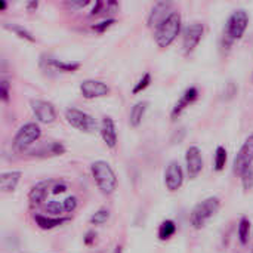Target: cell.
<instances>
[{
  "mask_svg": "<svg viewBox=\"0 0 253 253\" xmlns=\"http://www.w3.org/2000/svg\"><path fill=\"white\" fill-rule=\"evenodd\" d=\"M90 172H92L96 187L101 190L102 194L110 196L117 190V185H119L117 176L107 162H104V160L93 162L90 166Z\"/></svg>",
  "mask_w": 253,
  "mask_h": 253,
  "instance_id": "6da1fadb",
  "label": "cell"
},
{
  "mask_svg": "<svg viewBox=\"0 0 253 253\" xmlns=\"http://www.w3.org/2000/svg\"><path fill=\"white\" fill-rule=\"evenodd\" d=\"M181 31V15L178 12H172L157 28H156V34H154V39H156V43L159 47L165 49V47H169L175 39L178 37Z\"/></svg>",
  "mask_w": 253,
  "mask_h": 253,
  "instance_id": "7a4b0ae2",
  "label": "cell"
},
{
  "mask_svg": "<svg viewBox=\"0 0 253 253\" xmlns=\"http://www.w3.org/2000/svg\"><path fill=\"white\" fill-rule=\"evenodd\" d=\"M221 208V200L218 197H208L200 202L190 215V224L194 230H202L209 219H212Z\"/></svg>",
  "mask_w": 253,
  "mask_h": 253,
  "instance_id": "3957f363",
  "label": "cell"
},
{
  "mask_svg": "<svg viewBox=\"0 0 253 253\" xmlns=\"http://www.w3.org/2000/svg\"><path fill=\"white\" fill-rule=\"evenodd\" d=\"M249 25V15L245 9H237L234 10L225 25V34L224 39L227 40V46H230L234 40H239L243 37L245 31L248 30Z\"/></svg>",
  "mask_w": 253,
  "mask_h": 253,
  "instance_id": "277c9868",
  "label": "cell"
},
{
  "mask_svg": "<svg viewBox=\"0 0 253 253\" xmlns=\"http://www.w3.org/2000/svg\"><path fill=\"white\" fill-rule=\"evenodd\" d=\"M65 120L70 126L84 133H93L98 129V122L95 120L93 116L74 107L65 111Z\"/></svg>",
  "mask_w": 253,
  "mask_h": 253,
  "instance_id": "5b68a950",
  "label": "cell"
},
{
  "mask_svg": "<svg viewBox=\"0 0 253 253\" xmlns=\"http://www.w3.org/2000/svg\"><path fill=\"white\" fill-rule=\"evenodd\" d=\"M40 136H42L40 126L34 122H28L18 129V132L13 138V148L16 151H25L34 142H37L40 139Z\"/></svg>",
  "mask_w": 253,
  "mask_h": 253,
  "instance_id": "8992f818",
  "label": "cell"
},
{
  "mask_svg": "<svg viewBox=\"0 0 253 253\" xmlns=\"http://www.w3.org/2000/svg\"><path fill=\"white\" fill-rule=\"evenodd\" d=\"M30 105L37 122L43 125H50L56 120V111L52 102L44 101V99H31Z\"/></svg>",
  "mask_w": 253,
  "mask_h": 253,
  "instance_id": "52a82bcc",
  "label": "cell"
},
{
  "mask_svg": "<svg viewBox=\"0 0 253 253\" xmlns=\"http://www.w3.org/2000/svg\"><path fill=\"white\" fill-rule=\"evenodd\" d=\"M253 162V133L248 136L245 144L242 145L240 151L237 153L234 159V172L237 175H243V172L249 168H252Z\"/></svg>",
  "mask_w": 253,
  "mask_h": 253,
  "instance_id": "ba28073f",
  "label": "cell"
},
{
  "mask_svg": "<svg viewBox=\"0 0 253 253\" xmlns=\"http://www.w3.org/2000/svg\"><path fill=\"white\" fill-rule=\"evenodd\" d=\"M203 33H205V27L200 22H193L184 30L182 47H184L185 55H190L199 46V43L203 37Z\"/></svg>",
  "mask_w": 253,
  "mask_h": 253,
  "instance_id": "9c48e42d",
  "label": "cell"
},
{
  "mask_svg": "<svg viewBox=\"0 0 253 253\" xmlns=\"http://www.w3.org/2000/svg\"><path fill=\"white\" fill-rule=\"evenodd\" d=\"M80 93L86 99H96V98H104L110 93V87L105 82L102 80H93L87 79L80 83Z\"/></svg>",
  "mask_w": 253,
  "mask_h": 253,
  "instance_id": "30bf717a",
  "label": "cell"
},
{
  "mask_svg": "<svg viewBox=\"0 0 253 253\" xmlns=\"http://www.w3.org/2000/svg\"><path fill=\"white\" fill-rule=\"evenodd\" d=\"M185 166L190 179H196L203 170V157L199 147L191 145L185 153Z\"/></svg>",
  "mask_w": 253,
  "mask_h": 253,
  "instance_id": "8fae6325",
  "label": "cell"
},
{
  "mask_svg": "<svg viewBox=\"0 0 253 253\" xmlns=\"http://www.w3.org/2000/svg\"><path fill=\"white\" fill-rule=\"evenodd\" d=\"M184 182V170L178 162H170L165 172V185L169 191H178Z\"/></svg>",
  "mask_w": 253,
  "mask_h": 253,
  "instance_id": "7c38bea8",
  "label": "cell"
},
{
  "mask_svg": "<svg viewBox=\"0 0 253 253\" xmlns=\"http://www.w3.org/2000/svg\"><path fill=\"white\" fill-rule=\"evenodd\" d=\"M172 3L170 1H159L153 6L148 15V27L157 28L170 13H172Z\"/></svg>",
  "mask_w": 253,
  "mask_h": 253,
  "instance_id": "4fadbf2b",
  "label": "cell"
},
{
  "mask_svg": "<svg viewBox=\"0 0 253 253\" xmlns=\"http://www.w3.org/2000/svg\"><path fill=\"white\" fill-rule=\"evenodd\" d=\"M52 190V181H42L36 184L28 193V202L31 208H39L46 202L47 193Z\"/></svg>",
  "mask_w": 253,
  "mask_h": 253,
  "instance_id": "5bb4252c",
  "label": "cell"
},
{
  "mask_svg": "<svg viewBox=\"0 0 253 253\" xmlns=\"http://www.w3.org/2000/svg\"><path fill=\"white\" fill-rule=\"evenodd\" d=\"M197 98H199V90H197V87H194V86L188 87V89L184 92V95L179 98V101L175 104V107H173V110H172V114H170L172 120L178 119V117L182 114V111H184L187 107H190Z\"/></svg>",
  "mask_w": 253,
  "mask_h": 253,
  "instance_id": "9a60e30c",
  "label": "cell"
},
{
  "mask_svg": "<svg viewBox=\"0 0 253 253\" xmlns=\"http://www.w3.org/2000/svg\"><path fill=\"white\" fill-rule=\"evenodd\" d=\"M101 136L108 148H114L117 145V130H116V123L111 117H104L101 122Z\"/></svg>",
  "mask_w": 253,
  "mask_h": 253,
  "instance_id": "2e32d148",
  "label": "cell"
},
{
  "mask_svg": "<svg viewBox=\"0 0 253 253\" xmlns=\"http://www.w3.org/2000/svg\"><path fill=\"white\" fill-rule=\"evenodd\" d=\"M36 225L40 228V230H44V231H49V230H53L56 227H61L62 224L68 222L70 218H55V216H46V215H42V213H34L33 216Z\"/></svg>",
  "mask_w": 253,
  "mask_h": 253,
  "instance_id": "e0dca14e",
  "label": "cell"
},
{
  "mask_svg": "<svg viewBox=\"0 0 253 253\" xmlns=\"http://www.w3.org/2000/svg\"><path fill=\"white\" fill-rule=\"evenodd\" d=\"M21 176H22V173H21L19 170L3 172V173L0 175V188H1V191H4V193H12V191L16 188V185H18Z\"/></svg>",
  "mask_w": 253,
  "mask_h": 253,
  "instance_id": "ac0fdd59",
  "label": "cell"
},
{
  "mask_svg": "<svg viewBox=\"0 0 253 253\" xmlns=\"http://www.w3.org/2000/svg\"><path fill=\"white\" fill-rule=\"evenodd\" d=\"M148 101H138L132 110H130V114H129V123L132 127H139L141 123H142V119L148 110Z\"/></svg>",
  "mask_w": 253,
  "mask_h": 253,
  "instance_id": "d6986e66",
  "label": "cell"
},
{
  "mask_svg": "<svg viewBox=\"0 0 253 253\" xmlns=\"http://www.w3.org/2000/svg\"><path fill=\"white\" fill-rule=\"evenodd\" d=\"M47 68H52L55 71L62 73H74L80 68V62H71V61H59V59H46Z\"/></svg>",
  "mask_w": 253,
  "mask_h": 253,
  "instance_id": "ffe728a7",
  "label": "cell"
},
{
  "mask_svg": "<svg viewBox=\"0 0 253 253\" xmlns=\"http://www.w3.org/2000/svg\"><path fill=\"white\" fill-rule=\"evenodd\" d=\"M237 234H239V240L243 246H246L249 243L251 239V221L249 218L243 216L239 222V228H237Z\"/></svg>",
  "mask_w": 253,
  "mask_h": 253,
  "instance_id": "44dd1931",
  "label": "cell"
},
{
  "mask_svg": "<svg viewBox=\"0 0 253 253\" xmlns=\"http://www.w3.org/2000/svg\"><path fill=\"white\" fill-rule=\"evenodd\" d=\"M3 27L6 28V30H9V31H12L13 34H16L19 39H24V40H27V42H31V43H34L36 42V39H34V36L27 30V28H24V27H21V25H18V24H3Z\"/></svg>",
  "mask_w": 253,
  "mask_h": 253,
  "instance_id": "7402d4cb",
  "label": "cell"
},
{
  "mask_svg": "<svg viewBox=\"0 0 253 253\" xmlns=\"http://www.w3.org/2000/svg\"><path fill=\"white\" fill-rule=\"evenodd\" d=\"M175 233H176V225H175V222L170 221V219L163 221V222L160 224V227H159V239L163 240V242H165V240H169Z\"/></svg>",
  "mask_w": 253,
  "mask_h": 253,
  "instance_id": "603a6c76",
  "label": "cell"
},
{
  "mask_svg": "<svg viewBox=\"0 0 253 253\" xmlns=\"http://www.w3.org/2000/svg\"><path fill=\"white\" fill-rule=\"evenodd\" d=\"M227 165V150L224 147H218L216 151H215V162H213V168L216 172H221L224 170Z\"/></svg>",
  "mask_w": 253,
  "mask_h": 253,
  "instance_id": "cb8c5ba5",
  "label": "cell"
},
{
  "mask_svg": "<svg viewBox=\"0 0 253 253\" xmlns=\"http://www.w3.org/2000/svg\"><path fill=\"white\" fill-rule=\"evenodd\" d=\"M43 209H44V212H47V213H50L52 216H55V218H61V215L65 212L64 211V203L61 202H47L44 206H43Z\"/></svg>",
  "mask_w": 253,
  "mask_h": 253,
  "instance_id": "d4e9b609",
  "label": "cell"
},
{
  "mask_svg": "<svg viewBox=\"0 0 253 253\" xmlns=\"http://www.w3.org/2000/svg\"><path fill=\"white\" fill-rule=\"evenodd\" d=\"M108 218H110V212H108V209H99V211H96L92 216H90V224L92 225H104L107 221H108Z\"/></svg>",
  "mask_w": 253,
  "mask_h": 253,
  "instance_id": "484cf974",
  "label": "cell"
},
{
  "mask_svg": "<svg viewBox=\"0 0 253 253\" xmlns=\"http://www.w3.org/2000/svg\"><path fill=\"white\" fill-rule=\"evenodd\" d=\"M150 83H151V74L150 73H145L141 79H139V82L135 84V87L132 89V93H139V92H142V90H145L148 86H150Z\"/></svg>",
  "mask_w": 253,
  "mask_h": 253,
  "instance_id": "4316f807",
  "label": "cell"
},
{
  "mask_svg": "<svg viewBox=\"0 0 253 253\" xmlns=\"http://www.w3.org/2000/svg\"><path fill=\"white\" fill-rule=\"evenodd\" d=\"M9 95H10V83L7 79H1L0 82V96L3 102H9Z\"/></svg>",
  "mask_w": 253,
  "mask_h": 253,
  "instance_id": "83f0119b",
  "label": "cell"
},
{
  "mask_svg": "<svg viewBox=\"0 0 253 253\" xmlns=\"http://www.w3.org/2000/svg\"><path fill=\"white\" fill-rule=\"evenodd\" d=\"M62 203H64V211H65V213H73V212L77 209V206H79V200H77V197H74V196L67 197Z\"/></svg>",
  "mask_w": 253,
  "mask_h": 253,
  "instance_id": "f1b7e54d",
  "label": "cell"
},
{
  "mask_svg": "<svg viewBox=\"0 0 253 253\" xmlns=\"http://www.w3.org/2000/svg\"><path fill=\"white\" fill-rule=\"evenodd\" d=\"M242 181H243V187L245 190H252L253 188V168H249L243 172L242 175Z\"/></svg>",
  "mask_w": 253,
  "mask_h": 253,
  "instance_id": "f546056e",
  "label": "cell"
},
{
  "mask_svg": "<svg viewBox=\"0 0 253 253\" xmlns=\"http://www.w3.org/2000/svg\"><path fill=\"white\" fill-rule=\"evenodd\" d=\"M116 22V19H105V21H101V22H98V24H93L92 25V30L93 31H96V33H105L113 24Z\"/></svg>",
  "mask_w": 253,
  "mask_h": 253,
  "instance_id": "4dcf8cb0",
  "label": "cell"
},
{
  "mask_svg": "<svg viewBox=\"0 0 253 253\" xmlns=\"http://www.w3.org/2000/svg\"><path fill=\"white\" fill-rule=\"evenodd\" d=\"M90 1L89 0H67L65 1V6L71 10H79V9H83L84 6H87Z\"/></svg>",
  "mask_w": 253,
  "mask_h": 253,
  "instance_id": "1f68e13d",
  "label": "cell"
},
{
  "mask_svg": "<svg viewBox=\"0 0 253 253\" xmlns=\"http://www.w3.org/2000/svg\"><path fill=\"white\" fill-rule=\"evenodd\" d=\"M237 95V87L233 82H230L227 86H225V90H224V99H233L234 96Z\"/></svg>",
  "mask_w": 253,
  "mask_h": 253,
  "instance_id": "d6a6232c",
  "label": "cell"
},
{
  "mask_svg": "<svg viewBox=\"0 0 253 253\" xmlns=\"http://www.w3.org/2000/svg\"><path fill=\"white\" fill-rule=\"evenodd\" d=\"M67 191V184L65 182H55L53 185H52V193L53 194H62V193H65Z\"/></svg>",
  "mask_w": 253,
  "mask_h": 253,
  "instance_id": "836d02e7",
  "label": "cell"
},
{
  "mask_svg": "<svg viewBox=\"0 0 253 253\" xmlns=\"http://www.w3.org/2000/svg\"><path fill=\"white\" fill-rule=\"evenodd\" d=\"M95 237H96V233H95V231H87V233H86V236H84V245H86V246L93 245Z\"/></svg>",
  "mask_w": 253,
  "mask_h": 253,
  "instance_id": "e575fe53",
  "label": "cell"
},
{
  "mask_svg": "<svg viewBox=\"0 0 253 253\" xmlns=\"http://www.w3.org/2000/svg\"><path fill=\"white\" fill-rule=\"evenodd\" d=\"M102 7H104V3H102V1H96V4L93 6V9H92V12H90V16L98 15V13L102 10Z\"/></svg>",
  "mask_w": 253,
  "mask_h": 253,
  "instance_id": "d590c367",
  "label": "cell"
},
{
  "mask_svg": "<svg viewBox=\"0 0 253 253\" xmlns=\"http://www.w3.org/2000/svg\"><path fill=\"white\" fill-rule=\"evenodd\" d=\"M37 6H39V3H37V1H31V3H28V4H27V7H28V9H37Z\"/></svg>",
  "mask_w": 253,
  "mask_h": 253,
  "instance_id": "8d00e7d4",
  "label": "cell"
},
{
  "mask_svg": "<svg viewBox=\"0 0 253 253\" xmlns=\"http://www.w3.org/2000/svg\"><path fill=\"white\" fill-rule=\"evenodd\" d=\"M6 9V1L0 0V10H4Z\"/></svg>",
  "mask_w": 253,
  "mask_h": 253,
  "instance_id": "74e56055",
  "label": "cell"
},
{
  "mask_svg": "<svg viewBox=\"0 0 253 253\" xmlns=\"http://www.w3.org/2000/svg\"><path fill=\"white\" fill-rule=\"evenodd\" d=\"M114 253H123V248H122V246H117V248H116V251H114Z\"/></svg>",
  "mask_w": 253,
  "mask_h": 253,
  "instance_id": "f35d334b",
  "label": "cell"
}]
</instances>
